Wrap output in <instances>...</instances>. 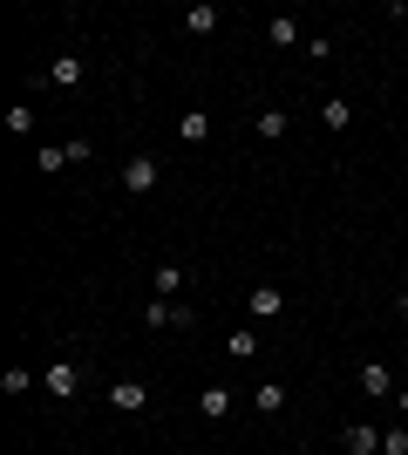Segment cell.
Masks as SVG:
<instances>
[{
    "mask_svg": "<svg viewBox=\"0 0 408 455\" xmlns=\"http://www.w3.org/2000/svg\"><path fill=\"white\" fill-rule=\"evenodd\" d=\"M109 401H116L123 415H143V408H150V387H143V380H116V387H109Z\"/></svg>",
    "mask_w": 408,
    "mask_h": 455,
    "instance_id": "cell-8",
    "label": "cell"
},
{
    "mask_svg": "<svg viewBox=\"0 0 408 455\" xmlns=\"http://www.w3.org/2000/svg\"><path fill=\"white\" fill-rule=\"evenodd\" d=\"M156 177H164V164H156L150 150H136L130 164H123V190H130V197H143V190H156Z\"/></svg>",
    "mask_w": 408,
    "mask_h": 455,
    "instance_id": "cell-2",
    "label": "cell"
},
{
    "mask_svg": "<svg viewBox=\"0 0 408 455\" xmlns=\"http://www.w3.org/2000/svg\"><path fill=\"white\" fill-rule=\"evenodd\" d=\"M252 408H259V415H279V408H286V387H279V380H259V387H252Z\"/></svg>",
    "mask_w": 408,
    "mask_h": 455,
    "instance_id": "cell-16",
    "label": "cell"
},
{
    "mask_svg": "<svg viewBox=\"0 0 408 455\" xmlns=\"http://www.w3.org/2000/svg\"><path fill=\"white\" fill-rule=\"evenodd\" d=\"M381 455H408V428L395 421V428H381Z\"/></svg>",
    "mask_w": 408,
    "mask_h": 455,
    "instance_id": "cell-18",
    "label": "cell"
},
{
    "mask_svg": "<svg viewBox=\"0 0 408 455\" xmlns=\"http://www.w3.org/2000/svg\"><path fill=\"white\" fill-rule=\"evenodd\" d=\"M7 130L28 136V130H35V109H28V102H14V109H7Z\"/></svg>",
    "mask_w": 408,
    "mask_h": 455,
    "instance_id": "cell-20",
    "label": "cell"
},
{
    "mask_svg": "<svg viewBox=\"0 0 408 455\" xmlns=\"http://www.w3.org/2000/svg\"><path fill=\"white\" fill-rule=\"evenodd\" d=\"M204 136H212V116H204V109H184V116H177V143H204Z\"/></svg>",
    "mask_w": 408,
    "mask_h": 455,
    "instance_id": "cell-13",
    "label": "cell"
},
{
    "mask_svg": "<svg viewBox=\"0 0 408 455\" xmlns=\"http://www.w3.org/2000/svg\"><path fill=\"white\" fill-rule=\"evenodd\" d=\"M395 313H408V285H402V292H395Z\"/></svg>",
    "mask_w": 408,
    "mask_h": 455,
    "instance_id": "cell-22",
    "label": "cell"
},
{
    "mask_svg": "<svg viewBox=\"0 0 408 455\" xmlns=\"http://www.w3.org/2000/svg\"><path fill=\"white\" fill-rule=\"evenodd\" d=\"M197 415L225 421V415H232V387H218V380H212V387H197Z\"/></svg>",
    "mask_w": 408,
    "mask_h": 455,
    "instance_id": "cell-6",
    "label": "cell"
},
{
    "mask_svg": "<svg viewBox=\"0 0 408 455\" xmlns=\"http://www.w3.org/2000/svg\"><path fill=\"white\" fill-rule=\"evenodd\" d=\"M320 123H327V130H348V123H354V102H348V95H327V102H320Z\"/></svg>",
    "mask_w": 408,
    "mask_h": 455,
    "instance_id": "cell-15",
    "label": "cell"
},
{
    "mask_svg": "<svg viewBox=\"0 0 408 455\" xmlns=\"http://www.w3.org/2000/svg\"><path fill=\"white\" fill-rule=\"evenodd\" d=\"M259 354V333H232V361H252Z\"/></svg>",
    "mask_w": 408,
    "mask_h": 455,
    "instance_id": "cell-21",
    "label": "cell"
},
{
    "mask_svg": "<svg viewBox=\"0 0 408 455\" xmlns=\"http://www.w3.org/2000/svg\"><path fill=\"white\" fill-rule=\"evenodd\" d=\"M218 20L225 14H218L212 0H197V7H184V35H218Z\"/></svg>",
    "mask_w": 408,
    "mask_h": 455,
    "instance_id": "cell-10",
    "label": "cell"
},
{
    "mask_svg": "<svg viewBox=\"0 0 408 455\" xmlns=\"http://www.w3.org/2000/svg\"><path fill=\"white\" fill-rule=\"evenodd\" d=\"M245 306H252L259 320H279V313H286V292H279V285H252V292H245Z\"/></svg>",
    "mask_w": 408,
    "mask_h": 455,
    "instance_id": "cell-7",
    "label": "cell"
},
{
    "mask_svg": "<svg viewBox=\"0 0 408 455\" xmlns=\"http://www.w3.org/2000/svg\"><path fill=\"white\" fill-rule=\"evenodd\" d=\"M266 41H272V48H300L307 35H300V20H292V14H279V20H266Z\"/></svg>",
    "mask_w": 408,
    "mask_h": 455,
    "instance_id": "cell-14",
    "label": "cell"
},
{
    "mask_svg": "<svg viewBox=\"0 0 408 455\" xmlns=\"http://www.w3.org/2000/svg\"><path fill=\"white\" fill-rule=\"evenodd\" d=\"M286 130H292V123H286V109H272V102H266V109L252 116V136H266V143H279Z\"/></svg>",
    "mask_w": 408,
    "mask_h": 455,
    "instance_id": "cell-12",
    "label": "cell"
},
{
    "mask_svg": "<svg viewBox=\"0 0 408 455\" xmlns=\"http://www.w3.org/2000/svg\"><path fill=\"white\" fill-rule=\"evenodd\" d=\"M143 326H177V333H191L197 313L184 299H143Z\"/></svg>",
    "mask_w": 408,
    "mask_h": 455,
    "instance_id": "cell-1",
    "label": "cell"
},
{
    "mask_svg": "<svg viewBox=\"0 0 408 455\" xmlns=\"http://www.w3.org/2000/svg\"><path fill=\"white\" fill-rule=\"evenodd\" d=\"M35 164H41L48 177H55V171H68V143H41V156H35Z\"/></svg>",
    "mask_w": 408,
    "mask_h": 455,
    "instance_id": "cell-17",
    "label": "cell"
},
{
    "mask_svg": "<svg viewBox=\"0 0 408 455\" xmlns=\"http://www.w3.org/2000/svg\"><path fill=\"white\" fill-rule=\"evenodd\" d=\"M340 442H348V455H381V428H368V421H354Z\"/></svg>",
    "mask_w": 408,
    "mask_h": 455,
    "instance_id": "cell-11",
    "label": "cell"
},
{
    "mask_svg": "<svg viewBox=\"0 0 408 455\" xmlns=\"http://www.w3.org/2000/svg\"><path fill=\"white\" fill-rule=\"evenodd\" d=\"M0 387H7V395H28V387H35V374H28V367H7V374H0Z\"/></svg>",
    "mask_w": 408,
    "mask_h": 455,
    "instance_id": "cell-19",
    "label": "cell"
},
{
    "mask_svg": "<svg viewBox=\"0 0 408 455\" xmlns=\"http://www.w3.org/2000/svg\"><path fill=\"white\" fill-rule=\"evenodd\" d=\"M41 387H48V395H61V401H76V395H82V367L48 361V367H41Z\"/></svg>",
    "mask_w": 408,
    "mask_h": 455,
    "instance_id": "cell-3",
    "label": "cell"
},
{
    "mask_svg": "<svg viewBox=\"0 0 408 455\" xmlns=\"http://www.w3.org/2000/svg\"><path fill=\"white\" fill-rule=\"evenodd\" d=\"M361 395L388 401V395H395V367H388V361H361Z\"/></svg>",
    "mask_w": 408,
    "mask_h": 455,
    "instance_id": "cell-4",
    "label": "cell"
},
{
    "mask_svg": "<svg viewBox=\"0 0 408 455\" xmlns=\"http://www.w3.org/2000/svg\"><path fill=\"white\" fill-rule=\"evenodd\" d=\"M150 292H156V299H177V292H184V266H177V259H164V266L150 272Z\"/></svg>",
    "mask_w": 408,
    "mask_h": 455,
    "instance_id": "cell-9",
    "label": "cell"
},
{
    "mask_svg": "<svg viewBox=\"0 0 408 455\" xmlns=\"http://www.w3.org/2000/svg\"><path fill=\"white\" fill-rule=\"evenodd\" d=\"M395 408H402V415H408V387H402V395H395Z\"/></svg>",
    "mask_w": 408,
    "mask_h": 455,
    "instance_id": "cell-23",
    "label": "cell"
},
{
    "mask_svg": "<svg viewBox=\"0 0 408 455\" xmlns=\"http://www.w3.org/2000/svg\"><path fill=\"white\" fill-rule=\"evenodd\" d=\"M48 82H55V89H82V55L76 48H61V55L48 61Z\"/></svg>",
    "mask_w": 408,
    "mask_h": 455,
    "instance_id": "cell-5",
    "label": "cell"
}]
</instances>
